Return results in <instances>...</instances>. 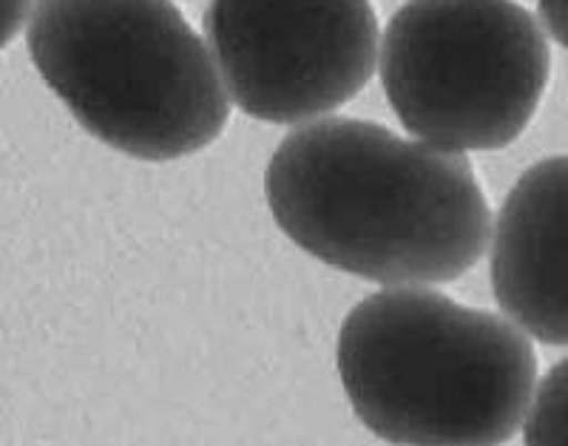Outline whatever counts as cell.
Returning <instances> with one entry per match:
<instances>
[{
	"mask_svg": "<svg viewBox=\"0 0 568 446\" xmlns=\"http://www.w3.org/2000/svg\"><path fill=\"white\" fill-rule=\"evenodd\" d=\"M265 196L304 253L384 287L455 282L491 240L489 202L464 154L353 116L284 136Z\"/></svg>",
	"mask_w": 568,
	"mask_h": 446,
	"instance_id": "6da1fadb",
	"label": "cell"
},
{
	"mask_svg": "<svg viewBox=\"0 0 568 446\" xmlns=\"http://www.w3.org/2000/svg\"><path fill=\"white\" fill-rule=\"evenodd\" d=\"M336 364L355 418L393 446H504L537 389V353L511 318L426 285L355 304Z\"/></svg>",
	"mask_w": 568,
	"mask_h": 446,
	"instance_id": "7a4b0ae2",
	"label": "cell"
},
{
	"mask_svg": "<svg viewBox=\"0 0 568 446\" xmlns=\"http://www.w3.org/2000/svg\"><path fill=\"white\" fill-rule=\"evenodd\" d=\"M27 45L71 116L134 160L196 154L231 120L211 45L174 0H40Z\"/></svg>",
	"mask_w": 568,
	"mask_h": 446,
	"instance_id": "3957f363",
	"label": "cell"
},
{
	"mask_svg": "<svg viewBox=\"0 0 568 446\" xmlns=\"http://www.w3.org/2000/svg\"><path fill=\"white\" fill-rule=\"evenodd\" d=\"M549 74L546 32L515 0H409L384 32V94L400 125L435 149L511 145Z\"/></svg>",
	"mask_w": 568,
	"mask_h": 446,
	"instance_id": "277c9868",
	"label": "cell"
},
{
	"mask_svg": "<svg viewBox=\"0 0 568 446\" xmlns=\"http://www.w3.org/2000/svg\"><path fill=\"white\" fill-rule=\"evenodd\" d=\"M205 34L231 100L262 123L342 109L378 65L369 0H211Z\"/></svg>",
	"mask_w": 568,
	"mask_h": 446,
	"instance_id": "5b68a950",
	"label": "cell"
},
{
	"mask_svg": "<svg viewBox=\"0 0 568 446\" xmlns=\"http://www.w3.org/2000/svg\"><path fill=\"white\" fill-rule=\"evenodd\" d=\"M489 276L506 318L568 347V154L535 162L511 185L491 227Z\"/></svg>",
	"mask_w": 568,
	"mask_h": 446,
	"instance_id": "8992f818",
	"label": "cell"
},
{
	"mask_svg": "<svg viewBox=\"0 0 568 446\" xmlns=\"http://www.w3.org/2000/svg\"><path fill=\"white\" fill-rule=\"evenodd\" d=\"M526 446H568V356L537 384L524 424Z\"/></svg>",
	"mask_w": 568,
	"mask_h": 446,
	"instance_id": "52a82bcc",
	"label": "cell"
},
{
	"mask_svg": "<svg viewBox=\"0 0 568 446\" xmlns=\"http://www.w3.org/2000/svg\"><path fill=\"white\" fill-rule=\"evenodd\" d=\"M546 32L568 49V0H537Z\"/></svg>",
	"mask_w": 568,
	"mask_h": 446,
	"instance_id": "ba28073f",
	"label": "cell"
},
{
	"mask_svg": "<svg viewBox=\"0 0 568 446\" xmlns=\"http://www.w3.org/2000/svg\"><path fill=\"white\" fill-rule=\"evenodd\" d=\"M40 0H7V29H3V45L12 43L29 20L38 12Z\"/></svg>",
	"mask_w": 568,
	"mask_h": 446,
	"instance_id": "9c48e42d",
	"label": "cell"
}]
</instances>
